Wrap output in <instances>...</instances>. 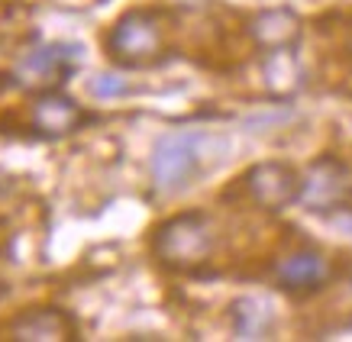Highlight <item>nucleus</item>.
<instances>
[{
  "label": "nucleus",
  "instance_id": "f257e3e1",
  "mask_svg": "<svg viewBox=\"0 0 352 342\" xmlns=\"http://www.w3.org/2000/svg\"><path fill=\"white\" fill-rule=\"evenodd\" d=\"M171 10L133 7L107 32V55L120 68H155L171 55Z\"/></svg>",
  "mask_w": 352,
  "mask_h": 342
},
{
  "label": "nucleus",
  "instance_id": "f03ea898",
  "mask_svg": "<svg viewBox=\"0 0 352 342\" xmlns=\"http://www.w3.org/2000/svg\"><path fill=\"white\" fill-rule=\"evenodd\" d=\"M217 252V229L204 210H182L155 226L152 255L175 275H201Z\"/></svg>",
  "mask_w": 352,
  "mask_h": 342
},
{
  "label": "nucleus",
  "instance_id": "7ed1b4c3",
  "mask_svg": "<svg viewBox=\"0 0 352 342\" xmlns=\"http://www.w3.org/2000/svg\"><path fill=\"white\" fill-rule=\"evenodd\" d=\"M210 139L197 133H165L152 149V181L162 194L188 191L210 168Z\"/></svg>",
  "mask_w": 352,
  "mask_h": 342
},
{
  "label": "nucleus",
  "instance_id": "20e7f679",
  "mask_svg": "<svg viewBox=\"0 0 352 342\" xmlns=\"http://www.w3.org/2000/svg\"><path fill=\"white\" fill-rule=\"evenodd\" d=\"M298 201L314 214H330V210L346 207L352 201L349 168L340 159H333V155H320L307 168V174H300Z\"/></svg>",
  "mask_w": 352,
  "mask_h": 342
},
{
  "label": "nucleus",
  "instance_id": "39448f33",
  "mask_svg": "<svg viewBox=\"0 0 352 342\" xmlns=\"http://www.w3.org/2000/svg\"><path fill=\"white\" fill-rule=\"evenodd\" d=\"M239 184H243L249 201L262 210H272V214L298 203L300 194V174L288 161H258L239 178Z\"/></svg>",
  "mask_w": 352,
  "mask_h": 342
},
{
  "label": "nucleus",
  "instance_id": "423d86ee",
  "mask_svg": "<svg viewBox=\"0 0 352 342\" xmlns=\"http://www.w3.org/2000/svg\"><path fill=\"white\" fill-rule=\"evenodd\" d=\"M7 336L16 342H58L78 339V323L72 313L58 307H32V310L16 313L7 323Z\"/></svg>",
  "mask_w": 352,
  "mask_h": 342
},
{
  "label": "nucleus",
  "instance_id": "0eeeda50",
  "mask_svg": "<svg viewBox=\"0 0 352 342\" xmlns=\"http://www.w3.org/2000/svg\"><path fill=\"white\" fill-rule=\"evenodd\" d=\"M85 119H87L85 107L78 100H72L68 94H58V91L39 94L30 107V126L45 139H58V136L75 133Z\"/></svg>",
  "mask_w": 352,
  "mask_h": 342
},
{
  "label": "nucleus",
  "instance_id": "6e6552de",
  "mask_svg": "<svg viewBox=\"0 0 352 342\" xmlns=\"http://www.w3.org/2000/svg\"><path fill=\"white\" fill-rule=\"evenodd\" d=\"M333 268L327 262V255L314 252V249H300V252H291L275 265V281L281 290H291V294H314L320 290L327 281H330Z\"/></svg>",
  "mask_w": 352,
  "mask_h": 342
},
{
  "label": "nucleus",
  "instance_id": "1a4fd4ad",
  "mask_svg": "<svg viewBox=\"0 0 352 342\" xmlns=\"http://www.w3.org/2000/svg\"><path fill=\"white\" fill-rule=\"evenodd\" d=\"M249 39L258 52H278V49H298L300 43V16L288 7H272L256 13L249 26Z\"/></svg>",
  "mask_w": 352,
  "mask_h": 342
},
{
  "label": "nucleus",
  "instance_id": "9d476101",
  "mask_svg": "<svg viewBox=\"0 0 352 342\" xmlns=\"http://www.w3.org/2000/svg\"><path fill=\"white\" fill-rule=\"evenodd\" d=\"M81 58V45L78 43H58V45H45L36 49L32 55H26L16 65V81L26 87H43V84H55L58 75H65L72 62Z\"/></svg>",
  "mask_w": 352,
  "mask_h": 342
},
{
  "label": "nucleus",
  "instance_id": "9b49d317",
  "mask_svg": "<svg viewBox=\"0 0 352 342\" xmlns=\"http://www.w3.org/2000/svg\"><path fill=\"white\" fill-rule=\"evenodd\" d=\"M230 317H233V332L239 339H265L272 332L275 313L262 297H239L230 304Z\"/></svg>",
  "mask_w": 352,
  "mask_h": 342
},
{
  "label": "nucleus",
  "instance_id": "f8f14e48",
  "mask_svg": "<svg viewBox=\"0 0 352 342\" xmlns=\"http://www.w3.org/2000/svg\"><path fill=\"white\" fill-rule=\"evenodd\" d=\"M265 68H262V75H265V84L275 91V94H291L294 87L300 84V65H298V55L294 49H278V52H265Z\"/></svg>",
  "mask_w": 352,
  "mask_h": 342
},
{
  "label": "nucleus",
  "instance_id": "ddd939ff",
  "mask_svg": "<svg viewBox=\"0 0 352 342\" xmlns=\"http://www.w3.org/2000/svg\"><path fill=\"white\" fill-rule=\"evenodd\" d=\"M126 91V81L117 75H100L91 81V94L94 97H120Z\"/></svg>",
  "mask_w": 352,
  "mask_h": 342
}]
</instances>
